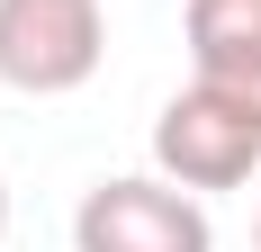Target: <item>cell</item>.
I'll return each mask as SVG.
<instances>
[{
  "label": "cell",
  "mask_w": 261,
  "mask_h": 252,
  "mask_svg": "<svg viewBox=\"0 0 261 252\" xmlns=\"http://www.w3.org/2000/svg\"><path fill=\"white\" fill-rule=\"evenodd\" d=\"M153 162L180 189H243L261 171V117L225 90H207V81H189L153 117Z\"/></svg>",
  "instance_id": "cell-1"
},
{
  "label": "cell",
  "mask_w": 261,
  "mask_h": 252,
  "mask_svg": "<svg viewBox=\"0 0 261 252\" xmlns=\"http://www.w3.org/2000/svg\"><path fill=\"white\" fill-rule=\"evenodd\" d=\"M99 0H0V81L27 99H63L99 72Z\"/></svg>",
  "instance_id": "cell-2"
},
{
  "label": "cell",
  "mask_w": 261,
  "mask_h": 252,
  "mask_svg": "<svg viewBox=\"0 0 261 252\" xmlns=\"http://www.w3.org/2000/svg\"><path fill=\"white\" fill-rule=\"evenodd\" d=\"M72 252H216V225L198 207V189L126 171L72 207Z\"/></svg>",
  "instance_id": "cell-3"
},
{
  "label": "cell",
  "mask_w": 261,
  "mask_h": 252,
  "mask_svg": "<svg viewBox=\"0 0 261 252\" xmlns=\"http://www.w3.org/2000/svg\"><path fill=\"white\" fill-rule=\"evenodd\" d=\"M180 27H189V63H198L189 81H207L261 117V0H189Z\"/></svg>",
  "instance_id": "cell-4"
},
{
  "label": "cell",
  "mask_w": 261,
  "mask_h": 252,
  "mask_svg": "<svg viewBox=\"0 0 261 252\" xmlns=\"http://www.w3.org/2000/svg\"><path fill=\"white\" fill-rule=\"evenodd\" d=\"M0 234H9V180H0Z\"/></svg>",
  "instance_id": "cell-5"
},
{
  "label": "cell",
  "mask_w": 261,
  "mask_h": 252,
  "mask_svg": "<svg viewBox=\"0 0 261 252\" xmlns=\"http://www.w3.org/2000/svg\"><path fill=\"white\" fill-rule=\"evenodd\" d=\"M252 252H261V216H252Z\"/></svg>",
  "instance_id": "cell-6"
}]
</instances>
